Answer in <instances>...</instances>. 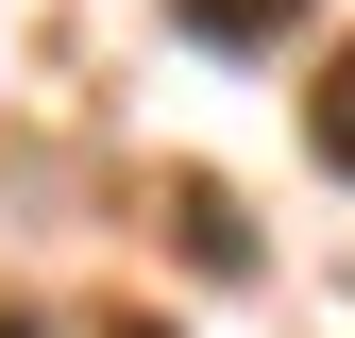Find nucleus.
I'll use <instances>...</instances> for the list:
<instances>
[{"label": "nucleus", "instance_id": "obj_1", "mask_svg": "<svg viewBox=\"0 0 355 338\" xmlns=\"http://www.w3.org/2000/svg\"><path fill=\"white\" fill-rule=\"evenodd\" d=\"M169 17H187V34H203V51H254V34H288V17H304V0H169Z\"/></svg>", "mask_w": 355, "mask_h": 338}, {"label": "nucleus", "instance_id": "obj_2", "mask_svg": "<svg viewBox=\"0 0 355 338\" xmlns=\"http://www.w3.org/2000/svg\"><path fill=\"white\" fill-rule=\"evenodd\" d=\"M304 136H322V169H355V51L322 68V102H304Z\"/></svg>", "mask_w": 355, "mask_h": 338}, {"label": "nucleus", "instance_id": "obj_3", "mask_svg": "<svg viewBox=\"0 0 355 338\" xmlns=\"http://www.w3.org/2000/svg\"><path fill=\"white\" fill-rule=\"evenodd\" d=\"M0 338H34V321H0Z\"/></svg>", "mask_w": 355, "mask_h": 338}]
</instances>
